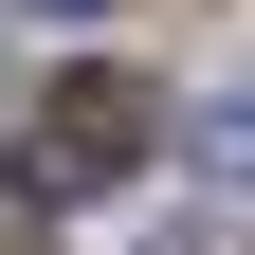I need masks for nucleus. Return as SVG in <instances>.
Here are the masks:
<instances>
[{
  "label": "nucleus",
  "mask_w": 255,
  "mask_h": 255,
  "mask_svg": "<svg viewBox=\"0 0 255 255\" xmlns=\"http://www.w3.org/2000/svg\"><path fill=\"white\" fill-rule=\"evenodd\" d=\"M146 128H164V91H146V73H73V91H37L18 146H0V182H18L37 219H73V201H110V182L146 164Z\"/></svg>",
  "instance_id": "obj_1"
},
{
  "label": "nucleus",
  "mask_w": 255,
  "mask_h": 255,
  "mask_svg": "<svg viewBox=\"0 0 255 255\" xmlns=\"http://www.w3.org/2000/svg\"><path fill=\"white\" fill-rule=\"evenodd\" d=\"M37 18H110V0H37Z\"/></svg>",
  "instance_id": "obj_2"
}]
</instances>
